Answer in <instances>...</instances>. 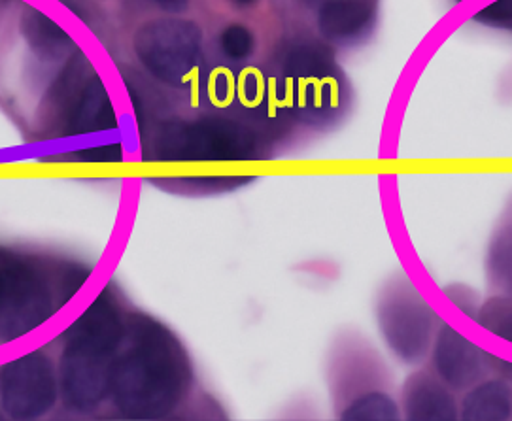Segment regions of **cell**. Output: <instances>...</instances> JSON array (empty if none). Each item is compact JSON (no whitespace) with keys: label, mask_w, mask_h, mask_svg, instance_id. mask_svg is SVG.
<instances>
[{"label":"cell","mask_w":512,"mask_h":421,"mask_svg":"<svg viewBox=\"0 0 512 421\" xmlns=\"http://www.w3.org/2000/svg\"><path fill=\"white\" fill-rule=\"evenodd\" d=\"M191 367L180 340L154 318L133 316L125 327L112 372L114 403L131 418H161L191 386Z\"/></svg>","instance_id":"cell-1"},{"label":"cell","mask_w":512,"mask_h":421,"mask_svg":"<svg viewBox=\"0 0 512 421\" xmlns=\"http://www.w3.org/2000/svg\"><path fill=\"white\" fill-rule=\"evenodd\" d=\"M125 327L121 312L108 291H103L70 327L59 363L65 405L89 410L110 393Z\"/></svg>","instance_id":"cell-2"},{"label":"cell","mask_w":512,"mask_h":421,"mask_svg":"<svg viewBox=\"0 0 512 421\" xmlns=\"http://www.w3.org/2000/svg\"><path fill=\"white\" fill-rule=\"evenodd\" d=\"M48 269L27 255L0 246V340L35 331L55 312Z\"/></svg>","instance_id":"cell-3"},{"label":"cell","mask_w":512,"mask_h":421,"mask_svg":"<svg viewBox=\"0 0 512 421\" xmlns=\"http://www.w3.org/2000/svg\"><path fill=\"white\" fill-rule=\"evenodd\" d=\"M161 161H244L256 153L254 135L227 119L174 123L155 136Z\"/></svg>","instance_id":"cell-4"},{"label":"cell","mask_w":512,"mask_h":421,"mask_svg":"<svg viewBox=\"0 0 512 421\" xmlns=\"http://www.w3.org/2000/svg\"><path fill=\"white\" fill-rule=\"evenodd\" d=\"M52 108L65 135H84L116 125L106 87L84 57H74L53 85Z\"/></svg>","instance_id":"cell-5"},{"label":"cell","mask_w":512,"mask_h":421,"mask_svg":"<svg viewBox=\"0 0 512 421\" xmlns=\"http://www.w3.org/2000/svg\"><path fill=\"white\" fill-rule=\"evenodd\" d=\"M201 29L186 19H157L135 36V51L155 78L171 85L188 80L201 57Z\"/></svg>","instance_id":"cell-6"},{"label":"cell","mask_w":512,"mask_h":421,"mask_svg":"<svg viewBox=\"0 0 512 421\" xmlns=\"http://www.w3.org/2000/svg\"><path fill=\"white\" fill-rule=\"evenodd\" d=\"M55 399L57 380L48 355L33 352L0 369V401L12 418H38L52 408Z\"/></svg>","instance_id":"cell-7"},{"label":"cell","mask_w":512,"mask_h":421,"mask_svg":"<svg viewBox=\"0 0 512 421\" xmlns=\"http://www.w3.org/2000/svg\"><path fill=\"white\" fill-rule=\"evenodd\" d=\"M433 312L416 293H393L380 306V327L392 352L405 361L426 355L433 327Z\"/></svg>","instance_id":"cell-8"},{"label":"cell","mask_w":512,"mask_h":421,"mask_svg":"<svg viewBox=\"0 0 512 421\" xmlns=\"http://www.w3.org/2000/svg\"><path fill=\"white\" fill-rule=\"evenodd\" d=\"M433 369L448 388H471L488 371V354L454 327L443 325L433 344Z\"/></svg>","instance_id":"cell-9"},{"label":"cell","mask_w":512,"mask_h":421,"mask_svg":"<svg viewBox=\"0 0 512 421\" xmlns=\"http://www.w3.org/2000/svg\"><path fill=\"white\" fill-rule=\"evenodd\" d=\"M403 406L409 420H456L458 406L443 380L429 372H414L403 386Z\"/></svg>","instance_id":"cell-10"},{"label":"cell","mask_w":512,"mask_h":421,"mask_svg":"<svg viewBox=\"0 0 512 421\" xmlns=\"http://www.w3.org/2000/svg\"><path fill=\"white\" fill-rule=\"evenodd\" d=\"M512 416V389L505 380L475 384L461 405L463 420H509Z\"/></svg>","instance_id":"cell-11"},{"label":"cell","mask_w":512,"mask_h":421,"mask_svg":"<svg viewBox=\"0 0 512 421\" xmlns=\"http://www.w3.org/2000/svg\"><path fill=\"white\" fill-rule=\"evenodd\" d=\"M371 19L373 8L363 0H331L318 14V27L325 36L344 40L361 33Z\"/></svg>","instance_id":"cell-12"},{"label":"cell","mask_w":512,"mask_h":421,"mask_svg":"<svg viewBox=\"0 0 512 421\" xmlns=\"http://www.w3.org/2000/svg\"><path fill=\"white\" fill-rule=\"evenodd\" d=\"M23 34L36 55L46 61H57L65 57L72 48V40L55 21L38 10H29L21 23Z\"/></svg>","instance_id":"cell-13"},{"label":"cell","mask_w":512,"mask_h":421,"mask_svg":"<svg viewBox=\"0 0 512 421\" xmlns=\"http://www.w3.org/2000/svg\"><path fill=\"white\" fill-rule=\"evenodd\" d=\"M488 269L495 286L512 295V225L495 235L488 257Z\"/></svg>","instance_id":"cell-14"},{"label":"cell","mask_w":512,"mask_h":421,"mask_svg":"<svg viewBox=\"0 0 512 421\" xmlns=\"http://www.w3.org/2000/svg\"><path fill=\"white\" fill-rule=\"evenodd\" d=\"M475 318L488 333L512 344V297L488 299Z\"/></svg>","instance_id":"cell-15"},{"label":"cell","mask_w":512,"mask_h":421,"mask_svg":"<svg viewBox=\"0 0 512 421\" xmlns=\"http://www.w3.org/2000/svg\"><path fill=\"white\" fill-rule=\"evenodd\" d=\"M344 420H395L397 406L384 393H367L346 406Z\"/></svg>","instance_id":"cell-16"},{"label":"cell","mask_w":512,"mask_h":421,"mask_svg":"<svg viewBox=\"0 0 512 421\" xmlns=\"http://www.w3.org/2000/svg\"><path fill=\"white\" fill-rule=\"evenodd\" d=\"M220 46L225 57L233 61H244L256 46V38L252 31L244 25H229L223 29Z\"/></svg>","instance_id":"cell-17"},{"label":"cell","mask_w":512,"mask_h":421,"mask_svg":"<svg viewBox=\"0 0 512 421\" xmlns=\"http://www.w3.org/2000/svg\"><path fill=\"white\" fill-rule=\"evenodd\" d=\"M478 21L484 23H505L512 19V0H495L494 4L486 6L477 14Z\"/></svg>","instance_id":"cell-18"},{"label":"cell","mask_w":512,"mask_h":421,"mask_svg":"<svg viewBox=\"0 0 512 421\" xmlns=\"http://www.w3.org/2000/svg\"><path fill=\"white\" fill-rule=\"evenodd\" d=\"M488 365L499 372L503 380H512V363H509V361L499 359L495 355H488Z\"/></svg>","instance_id":"cell-19"},{"label":"cell","mask_w":512,"mask_h":421,"mask_svg":"<svg viewBox=\"0 0 512 421\" xmlns=\"http://www.w3.org/2000/svg\"><path fill=\"white\" fill-rule=\"evenodd\" d=\"M159 8L171 12V14H180L188 8L189 0H155Z\"/></svg>","instance_id":"cell-20"},{"label":"cell","mask_w":512,"mask_h":421,"mask_svg":"<svg viewBox=\"0 0 512 421\" xmlns=\"http://www.w3.org/2000/svg\"><path fill=\"white\" fill-rule=\"evenodd\" d=\"M233 6H239V8H248V6H254L257 0H229Z\"/></svg>","instance_id":"cell-21"}]
</instances>
